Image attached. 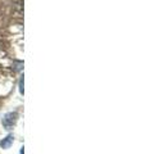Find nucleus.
I'll return each instance as SVG.
<instances>
[{
  "instance_id": "1",
  "label": "nucleus",
  "mask_w": 146,
  "mask_h": 154,
  "mask_svg": "<svg viewBox=\"0 0 146 154\" xmlns=\"http://www.w3.org/2000/svg\"><path fill=\"white\" fill-rule=\"evenodd\" d=\"M17 118H18V114L16 112H11V113H7L5 116H4L3 118V126L5 127L7 130H11L14 125H16L17 122Z\"/></svg>"
},
{
  "instance_id": "2",
  "label": "nucleus",
  "mask_w": 146,
  "mask_h": 154,
  "mask_svg": "<svg viewBox=\"0 0 146 154\" xmlns=\"http://www.w3.org/2000/svg\"><path fill=\"white\" fill-rule=\"evenodd\" d=\"M12 144H13V136L12 135H8L5 139H3V141L0 143V145H2L3 149H8V148H11Z\"/></svg>"
},
{
  "instance_id": "3",
  "label": "nucleus",
  "mask_w": 146,
  "mask_h": 154,
  "mask_svg": "<svg viewBox=\"0 0 146 154\" xmlns=\"http://www.w3.org/2000/svg\"><path fill=\"white\" fill-rule=\"evenodd\" d=\"M19 91L23 94V76H21V80H19Z\"/></svg>"
}]
</instances>
